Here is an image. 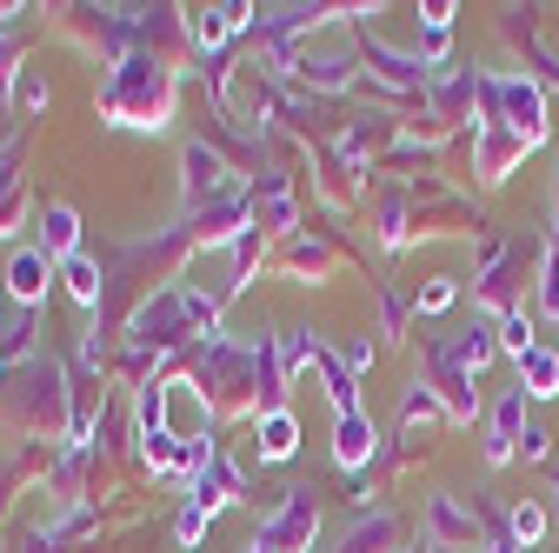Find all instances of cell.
I'll return each mask as SVG.
<instances>
[{
  "label": "cell",
  "mask_w": 559,
  "mask_h": 553,
  "mask_svg": "<svg viewBox=\"0 0 559 553\" xmlns=\"http://www.w3.org/2000/svg\"><path fill=\"white\" fill-rule=\"evenodd\" d=\"M500 101H507V127H513V141H520V148L546 141V101H539V87H526V81H500Z\"/></svg>",
  "instance_id": "cell-1"
},
{
  "label": "cell",
  "mask_w": 559,
  "mask_h": 553,
  "mask_svg": "<svg viewBox=\"0 0 559 553\" xmlns=\"http://www.w3.org/2000/svg\"><path fill=\"white\" fill-rule=\"evenodd\" d=\"M313 527H320V514H313V494H307V487H294V494H287V514H280V520L260 533V546H266V553H294V546H300Z\"/></svg>",
  "instance_id": "cell-2"
},
{
  "label": "cell",
  "mask_w": 559,
  "mask_h": 553,
  "mask_svg": "<svg viewBox=\"0 0 559 553\" xmlns=\"http://www.w3.org/2000/svg\"><path fill=\"white\" fill-rule=\"evenodd\" d=\"M74 240H81L74 207H47V221H40V254H47V260H74Z\"/></svg>",
  "instance_id": "cell-3"
},
{
  "label": "cell",
  "mask_w": 559,
  "mask_h": 553,
  "mask_svg": "<svg viewBox=\"0 0 559 553\" xmlns=\"http://www.w3.org/2000/svg\"><path fill=\"white\" fill-rule=\"evenodd\" d=\"M333 454H340V467H367V460H373V421H360V413H340Z\"/></svg>",
  "instance_id": "cell-4"
},
{
  "label": "cell",
  "mask_w": 559,
  "mask_h": 553,
  "mask_svg": "<svg viewBox=\"0 0 559 553\" xmlns=\"http://www.w3.org/2000/svg\"><path fill=\"white\" fill-rule=\"evenodd\" d=\"M520 407H526V387H520V393L493 413V440H486V454H493V460H507V454L520 447Z\"/></svg>",
  "instance_id": "cell-5"
},
{
  "label": "cell",
  "mask_w": 559,
  "mask_h": 553,
  "mask_svg": "<svg viewBox=\"0 0 559 553\" xmlns=\"http://www.w3.org/2000/svg\"><path fill=\"white\" fill-rule=\"evenodd\" d=\"M520 374H526V393H539V400H552V393H559V361H552L546 348H533V354L520 361Z\"/></svg>",
  "instance_id": "cell-6"
},
{
  "label": "cell",
  "mask_w": 559,
  "mask_h": 553,
  "mask_svg": "<svg viewBox=\"0 0 559 553\" xmlns=\"http://www.w3.org/2000/svg\"><path fill=\"white\" fill-rule=\"evenodd\" d=\"M260 454H266V460H287V454H294V413L273 407L266 421H260Z\"/></svg>",
  "instance_id": "cell-7"
},
{
  "label": "cell",
  "mask_w": 559,
  "mask_h": 553,
  "mask_svg": "<svg viewBox=\"0 0 559 553\" xmlns=\"http://www.w3.org/2000/svg\"><path fill=\"white\" fill-rule=\"evenodd\" d=\"M8 281H14V294H21V301H40V294H47V254H21Z\"/></svg>",
  "instance_id": "cell-8"
},
{
  "label": "cell",
  "mask_w": 559,
  "mask_h": 553,
  "mask_svg": "<svg viewBox=\"0 0 559 553\" xmlns=\"http://www.w3.org/2000/svg\"><path fill=\"white\" fill-rule=\"evenodd\" d=\"M67 294H74L81 307H94V301H100V273H94V267H87L81 254H74V260H67Z\"/></svg>",
  "instance_id": "cell-9"
},
{
  "label": "cell",
  "mask_w": 559,
  "mask_h": 553,
  "mask_svg": "<svg viewBox=\"0 0 559 553\" xmlns=\"http://www.w3.org/2000/svg\"><path fill=\"white\" fill-rule=\"evenodd\" d=\"M539 533H546V514H539L533 501H520V507H513V540H520V546H539Z\"/></svg>",
  "instance_id": "cell-10"
},
{
  "label": "cell",
  "mask_w": 559,
  "mask_h": 553,
  "mask_svg": "<svg viewBox=\"0 0 559 553\" xmlns=\"http://www.w3.org/2000/svg\"><path fill=\"white\" fill-rule=\"evenodd\" d=\"M433 527H440L447 540H466V533H473V527L460 520V507H453V501H433Z\"/></svg>",
  "instance_id": "cell-11"
},
{
  "label": "cell",
  "mask_w": 559,
  "mask_h": 553,
  "mask_svg": "<svg viewBox=\"0 0 559 553\" xmlns=\"http://www.w3.org/2000/svg\"><path fill=\"white\" fill-rule=\"evenodd\" d=\"M507 348H513L520 361L533 354V320H526V314H507Z\"/></svg>",
  "instance_id": "cell-12"
},
{
  "label": "cell",
  "mask_w": 559,
  "mask_h": 553,
  "mask_svg": "<svg viewBox=\"0 0 559 553\" xmlns=\"http://www.w3.org/2000/svg\"><path fill=\"white\" fill-rule=\"evenodd\" d=\"M427 413H440V400H433L427 387H413V393H406V421H427Z\"/></svg>",
  "instance_id": "cell-13"
},
{
  "label": "cell",
  "mask_w": 559,
  "mask_h": 553,
  "mask_svg": "<svg viewBox=\"0 0 559 553\" xmlns=\"http://www.w3.org/2000/svg\"><path fill=\"white\" fill-rule=\"evenodd\" d=\"M206 520H214V514H206V507L193 501V507L180 514V540H200V533H206Z\"/></svg>",
  "instance_id": "cell-14"
},
{
  "label": "cell",
  "mask_w": 559,
  "mask_h": 553,
  "mask_svg": "<svg viewBox=\"0 0 559 553\" xmlns=\"http://www.w3.org/2000/svg\"><path fill=\"white\" fill-rule=\"evenodd\" d=\"M447 301H453V287H447V281H433V287H427V294H419V307H427V314H440V307H447Z\"/></svg>",
  "instance_id": "cell-15"
},
{
  "label": "cell",
  "mask_w": 559,
  "mask_h": 553,
  "mask_svg": "<svg viewBox=\"0 0 559 553\" xmlns=\"http://www.w3.org/2000/svg\"><path fill=\"white\" fill-rule=\"evenodd\" d=\"M520 447H526V460H546V427H526Z\"/></svg>",
  "instance_id": "cell-16"
},
{
  "label": "cell",
  "mask_w": 559,
  "mask_h": 553,
  "mask_svg": "<svg viewBox=\"0 0 559 553\" xmlns=\"http://www.w3.org/2000/svg\"><path fill=\"white\" fill-rule=\"evenodd\" d=\"M253 553H266V546H253Z\"/></svg>",
  "instance_id": "cell-17"
}]
</instances>
